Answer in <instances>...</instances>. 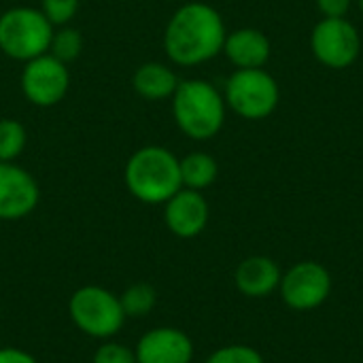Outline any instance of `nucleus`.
Segmentation results:
<instances>
[{
  "mask_svg": "<svg viewBox=\"0 0 363 363\" xmlns=\"http://www.w3.org/2000/svg\"><path fill=\"white\" fill-rule=\"evenodd\" d=\"M225 26L204 2H187L174 11L164 32V51L179 66H198L223 51Z\"/></svg>",
  "mask_w": 363,
  "mask_h": 363,
  "instance_id": "obj_1",
  "label": "nucleus"
},
{
  "mask_svg": "<svg viewBox=\"0 0 363 363\" xmlns=\"http://www.w3.org/2000/svg\"><path fill=\"white\" fill-rule=\"evenodd\" d=\"M123 181L138 202L166 204L183 187L179 157L160 145L140 147L130 155Z\"/></svg>",
  "mask_w": 363,
  "mask_h": 363,
  "instance_id": "obj_2",
  "label": "nucleus"
},
{
  "mask_svg": "<svg viewBox=\"0 0 363 363\" xmlns=\"http://www.w3.org/2000/svg\"><path fill=\"white\" fill-rule=\"evenodd\" d=\"M172 115L185 136L194 140H208L223 128L225 100L208 81H181L172 94Z\"/></svg>",
  "mask_w": 363,
  "mask_h": 363,
  "instance_id": "obj_3",
  "label": "nucleus"
},
{
  "mask_svg": "<svg viewBox=\"0 0 363 363\" xmlns=\"http://www.w3.org/2000/svg\"><path fill=\"white\" fill-rule=\"evenodd\" d=\"M53 26L34 6H13L0 15V51L17 62L49 53Z\"/></svg>",
  "mask_w": 363,
  "mask_h": 363,
  "instance_id": "obj_4",
  "label": "nucleus"
},
{
  "mask_svg": "<svg viewBox=\"0 0 363 363\" xmlns=\"http://www.w3.org/2000/svg\"><path fill=\"white\" fill-rule=\"evenodd\" d=\"M68 315L77 330L96 340H113L128 319L119 296L100 285L79 287L68 300Z\"/></svg>",
  "mask_w": 363,
  "mask_h": 363,
  "instance_id": "obj_5",
  "label": "nucleus"
},
{
  "mask_svg": "<svg viewBox=\"0 0 363 363\" xmlns=\"http://www.w3.org/2000/svg\"><path fill=\"white\" fill-rule=\"evenodd\" d=\"M225 102L245 119H264L279 104V85L262 68H238L225 83Z\"/></svg>",
  "mask_w": 363,
  "mask_h": 363,
  "instance_id": "obj_6",
  "label": "nucleus"
},
{
  "mask_svg": "<svg viewBox=\"0 0 363 363\" xmlns=\"http://www.w3.org/2000/svg\"><path fill=\"white\" fill-rule=\"evenodd\" d=\"M70 89L68 64L60 62L51 53H43L23 64L21 91L34 106L49 108L60 104Z\"/></svg>",
  "mask_w": 363,
  "mask_h": 363,
  "instance_id": "obj_7",
  "label": "nucleus"
},
{
  "mask_svg": "<svg viewBox=\"0 0 363 363\" xmlns=\"http://www.w3.org/2000/svg\"><path fill=\"white\" fill-rule=\"evenodd\" d=\"M279 289L291 311H315L332 294V274L319 262H300L281 277Z\"/></svg>",
  "mask_w": 363,
  "mask_h": 363,
  "instance_id": "obj_8",
  "label": "nucleus"
},
{
  "mask_svg": "<svg viewBox=\"0 0 363 363\" xmlns=\"http://www.w3.org/2000/svg\"><path fill=\"white\" fill-rule=\"evenodd\" d=\"M359 34L342 17H325L313 30V51L330 68H347L359 55Z\"/></svg>",
  "mask_w": 363,
  "mask_h": 363,
  "instance_id": "obj_9",
  "label": "nucleus"
},
{
  "mask_svg": "<svg viewBox=\"0 0 363 363\" xmlns=\"http://www.w3.org/2000/svg\"><path fill=\"white\" fill-rule=\"evenodd\" d=\"M40 200L36 179L15 162H0V221H17L34 213Z\"/></svg>",
  "mask_w": 363,
  "mask_h": 363,
  "instance_id": "obj_10",
  "label": "nucleus"
},
{
  "mask_svg": "<svg viewBox=\"0 0 363 363\" xmlns=\"http://www.w3.org/2000/svg\"><path fill=\"white\" fill-rule=\"evenodd\" d=\"M136 363H191L194 342L179 328H153L136 342Z\"/></svg>",
  "mask_w": 363,
  "mask_h": 363,
  "instance_id": "obj_11",
  "label": "nucleus"
},
{
  "mask_svg": "<svg viewBox=\"0 0 363 363\" xmlns=\"http://www.w3.org/2000/svg\"><path fill=\"white\" fill-rule=\"evenodd\" d=\"M164 223L179 238H196L208 223V202L196 191L181 187L164 204Z\"/></svg>",
  "mask_w": 363,
  "mask_h": 363,
  "instance_id": "obj_12",
  "label": "nucleus"
},
{
  "mask_svg": "<svg viewBox=\"0 0 363 363\" xmlns=\"http://www.w3.org/2000/svg\"><path fill=\"white\" fill-rule=\"evenodd\" d=\"M281 268L266 255H253L238 264L234 283L247 298H268L281 285Z\"/></svg>",
  "mask_w": 363,
  "mask_h": 363,
  "instance_id": "obj_13",
  "label": "nucleus"
},
{
  "mask_svg": "<svg viewBox=\"0 0 363 363\" xmlns=\"http://www.w3.org/2000/svg\"><path fill=\"white\" fill-rule=\"evenodd\" d=\"M223 51L238 68H262L270 57V40L253 28H242L225 36Z\"/></svg>",
  "mask_w": 363,
  "mask_h": 363,
  "instance_id": "obj_14",
  "label": "nucleus"
},
{
  "mask_svg": "<svg viewBox=\"0 0 363 363\" xmlns=\"http://www.w3.org/2000/svg\"><path fill=\"white\" fill-rule=\"evenodd\" d=\"M179 79L174 70L162 62H147L136 68L132 77L134 91L145 100H166L172 98V94L179 87Z\"/></svg>",
  "mask_w": 363,
  "mask_h": 363,
  "instance_id": "obj_15",
  "label": "nucleus"
},
{
  "mask_svg": "<svg viewBox=\"0 0 363 363\" xmlns=\"http://www.w3.org/2000/svg\"><path fill=\"white\" fill-rule=\"evenodd\" d=\"M179 164H181L183 187L196 189V191L211 187L219 172L215 157H211L208 153H202V151H194V153L185 155L183 160H179Z\"/></svg>",
  "mask_w": 363,
  "mask_h": 363,
  "instance_id": "obj_16",
  "label": "nucleus"
},
{
  "mask_svg": "<svg viewBox=\"0 0 363 363\" xmlns=\"http://www.w3.org/2000/svg\"><path fill=\"white\" fill-rule=\"evenodd\" d=\"M119 302L128 319H143L155 308L157 291L149 283H134L119 296Z\"/></svg>",
  "mask_w": 363,
  "mask_h": 363,
  "instance_id": "obj_17",
  "label": "nucleus"
},
{
  "mask_svg": "<svg viewBox=\"0 0 363 363\" xmlns=\"http://www.w3.org/2000/svg\"><path fill=\"white\" fill-rule=\"evenodd\" d=\"M28 143L26 128L11 117L0 119V162H15Z\"/></svg>",
  "mask_w": 363,
  "mask_h": 363,
  "instance_id": "obj_18",
  "label": "nucleus"
},
{
  "mask_svg": "<svg viewBox=\"0 0 363 363\" xmlns=\"http://www.w3.org/2000/svg\"><path fill=\"white\" fill-rule=\"evenodd\" d=\"M81 51H83V36L77 28L62 26L57 32H53L51 47H49V53L53 57H57L64 64H70L81 55Z\"/></svg>",
  "mask_w": 363,
  "mask_h": 363,
  "instance_id": "obj_19",
  "label": "nucleus"
},
{
  "mask_svg": "<svg viewBox=\"0 0 363 363\" xmlns=\"http://www.w3.org/2000/svg\"><path fill=\"white\" fill-rule=\"evenodd\" d=\"M206 363H266L262 353L247 345H228L208 355Z\"/></svg>",
  "mask_w": 363,
  "mask_h": 363,
  "instance_id": "obj_20",
  "label": "nucleus"
},
{
  "mask_svg": "<svg viewBox=\"0 0 363 363\" xmlns=\"http://www.w3.org/2000/svg\"><path fill=\"white\" fill-rule=\"evenodd\" d=\"M40 11L49 19L51 26L62 28V26H68L72 21V17L77 15L79 0H43Z\"/></svg>",
  "mask_w": 363,
  "mask_h": 363,
  "instance_id": "obj_21",
  "label": "nucleus"
},
{
  "mask_svg": "<svg viewBox=\"0 0 363 363\" xmlns=\"http://www.w3.org/2000/svg\"><path fill=\"white\" fill-rule=\"evenodd\" d=\"M91 363H136L134 349L115 342V340H102V345L96 349Z\"/></svg>",
  "mask_w": 363,
  "mask_h": 363,
  "instance_id": "obj_22",
  "label": "nucleus"
},
{
  "mask_svg": "<svg viewBox=\"0 0 363 363\" xmlns=\"http://www.w3.org/2000/svg\"><path fill=\"white\" fill-rule=\"evenodd\" d=\"M0 363H38L34 355L17 347H2L0 349Z\"/></svg>",
  "mask_w": 363,
  "mask_h": 363,
  "instance_id": "obj_23",
  "label": "nucleus"
},
{
  "mask_svg": "<svg viewBox=\"0 0 363 363\" xmlns=\"http://www.w3.org/2000/svg\"><path fill=\"white\" fill-rule=\"evenodd\" d=\"M325 17H345L351 6V0H317Z\"/></svg>",
  "mask_w": 363,
  "mask_h": 363,
  "instance_id": "obj_24",
  "label": "nucleus"
},
{
  "mask_svg": "<svg viewBox=\"0 0 363 363\" xmlns=\"http://www.w3.org/2000/svg\"><path fill=\"white\" fill-rule=\"evenodd\" d=\"M359 9H362V11H363V0H359Z\"/></svg>",
  "mask_w": 363,
  "mask_h": 363,
  "instance_id": "obj_25",
  "label": "nucleus"
},
{
  "mask_svg": "<svg viewBox=\"0 0 363 363\" xmlns=\"http://www.w3.org/2000/svg\"><path fill=\"white\" fill-rule=\"evenodd\" d=\"M0 313H2V306H0Z\"/></svg>",
  "mask_w": 363,
  "mask_h": 363,
  "instance_id": "obj_26",
  "label": "nucleus"
}]
</instances>
